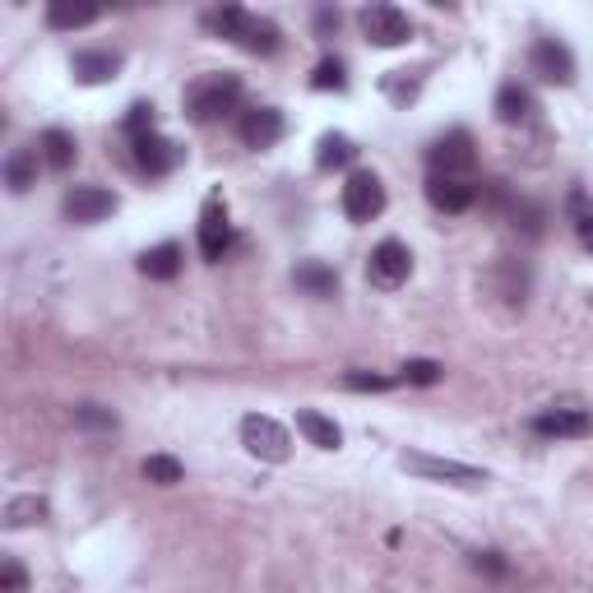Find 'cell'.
<instances>
[{
	"instance_id": "obj_1",
	"label": "cell",
	"mask_w": 593,
	"mask_h": 593,
	"mask_svg": "<svg viewBox=\"0 0 593 593\" xmlns=\"http://www.w3.org/2000/svg\"><path fill=\"white\" fill-rule=\"evenodd\" d=\"M204 23H209V33H219L223 42H236L251 56H274L278 46H283V29H278V23L265 19V14H251L242 6L213 10V14H204Z\"/></svg>"
},
{
	"instance_id": "obj_2",
	"label": "cell",
	"mask_w": 593,
	"mask_h": 593,
	"mask_svg": "<svg viewBox=\"0 0 593 593\" xmlns=\"http://www.w3.org/2000/svg\"><path fill=\"white\" fill-rule=\"evenodd\" d=\"M186 116H191L195 126H213L223 121L227 112H236L242 103V75H232V70H209L200 75L195 84H186Z\"/></svg>"
},
{
	"instance_id": "obj_3",
	"label": "cell",
	"mask_w": 593,
	"mask_h": 593,
	"mask_svg": "<svg viewBox=\"0 0 593 593\" xmlns=\"http://www.w3.org/2000/svg\"><path fill=\"white\" fill-rule=\"evenodd\" d=\"M242 445H246V455H255L260 464H288L293 459L288 426H278L269 413H246L242 417Z\"/></svg>"
},
{
	"instance_id": "obj_4",
	"label": "cell",
	"mask_w": 593,
	"mask_h": 593,
	"mask_svg": "<svg viewBox=\"0 0 593 593\" xmlns=\"http://www.w3.org/2000/svg\"><path fill=\"white\" fill-rule=\"evenodd\" d=\"M399 468L417 473L426 483H445V487H483L487 473L473 468V464H459V459H436V455H417V449H403L399 455Z\"/></svg>"
},
{
	"instance_id": "obj_5",
	"label": "cell",
	"mask_w": 593,
	"mask_h": 593,
	"mask_svg": "<svg viewBox=\"0 0 593 593\" xmlns=\"http://www.w3.org/2000/svg\"><path fill=\"white\" fill-rule=\"evenodd\" d=\"M473 162H478V149H473L468 130H445L441 139H432V149H426L432 177H473Z\"/></svg>"
},
{
	"instance_id": "obj_6",
	"label": "cell",
	"mask_w": 593,
	"mask_h": 593,
	"mask_svg": "<svg viewBox=\"0 0 593 593\" xmlns=\"http://www.w3.org/2000/svg\"><path fill=\"white\" fill-rule=\"evenodd\" d=\"M358 19H362V33H367L371 46H403V42H413V19L403 14L399 6L375 0V6H367Z\"/></svg>"
},
{
	"instance_id": "obj_7",
	"label": "cell",
	"mask_w": 593,
	"mask_h": 593,
	"mask_svg": "<svg viewBox=\"0 0 593 593\" xmlns=\"http://www.w3.org/2000/svg\"><path fill=\"white\" fill-rule=\"evenodd\" d=\"M343 213L352 223H371V219H381L385 213V186H381V177L375 172H352L348 181H343Z\"/></svg>"
},
{
	"instance_id": "obj_8",
	"label": "cell",
	"mask_w": 593,
	"mask_h": 593,
	"mask_svg": "<svg viewBox=\"0 0 593 593\" xmlns=\"http://www.w3.org/2000/svg\"><path fill=\"white\" fill-rule=\"evenodd\" d=\"M409 274H413V251L403 246V242H381L371 251V260H367V278L375 283V288H385V293H394V288H403L409 283Z\"/></svg>"
},
{
	"instance_id": "obj_9",
	"label": "cell",
	"mask_w": 593,
	"mask_h": 593,
	"mask_svg": "<svg viewBox=\"0 0 593 593\" xmlns=\"http://www.w3.org/2000/svg\"><path fill=\"white\" fill-rule=\"evenodd\" d=\"M529 65H533V75L542 84H557V88L575 84V56H571V46H565L561 38H538L533 52H529Z\"/></svg>"
},
{
	"instance_id": "obj_10",
	"label": "cell",
	"mask_w": 593,
	"mask_h": 593,
	"mask_svg": "<svg viewBox=\"0 0 593 593\" xmlns=\"http://www.w3.org/2000/svg\"><path fill=\"white\" fill-rule=\"evenodd\" d=\"M232 251V219H227V204L223 195H209L200 209V255L209 260H223Z\"/></svg>"
},
{
	"instance_id": "obj_11",
	"label": "cell",
	"mask_w": 593,
	"mask_h": 593,
	"mask_svg": "<svg viewBox=\"0 0 593 593\" xmlns=\"http://www.w3.org/2000/svg\"><path fill=\"white\" fill-rule=\"evenodd\" d=\"M478 191L483 186L473 177H426V200H432V209L441 213H464L478 204Z\"/></svg>"
},
{
	"instance_id": "obj_12",
	"label": "cell",
	"mask_w": 593,
	"mask_h": 593,
	"mask_svg": "<svg viewBox=\"0 0 593 593\" xmlns=\"http://www.w3.org/2000/svg\"><path fill=\"white\" fill-rule=\"evenodd\" d=\"M130 145H135V168L139 172H145V177H168L172 168H177V162H181V149L172 145V139L168 135H139V139H130Z\"/></svg>"
},
{
	"instance_id": "obj_13",
	"label": "cell",
	"mask_w": 593,
	"mask_h": 593,
	"mask_svg": "<svg viewBox=\"0 0 593 593\" xmlns=\"http://www.w3.org/2000/svg\"><path fill=\"white\" fill-rule=\"evenodd\" d=\"M283 130H288V121H283L278 107H251L242 116V126H236V135H242L246 149H274L283 139Z\"/></svg>"
},
{
	"instance_id": "obj_14",
	"label": "cell",
	"mask_w": 593,
	"mask_h": 593,
	"mask_svg": "<svg viewBox=\"0 0 593 593\" xmlns=\"http://www.w3.org/2000/svg\"><path fill=\"white\" fill-rule=\"evenodd\" d=\"M116 200L112 191H103V186H75V191L65 195V219L70 223H103L107 213H116Z\"/></svg>"
},
{
	"instance_id": "obj_15",
	"label": "cell",
	"mask_w": 593,
	"mask_h": 593,
	"mask_svg": "<svg viewBox=\"0 0 593 593\" xmlns=\"http://www.w3.org/2000/svg\"><path fill=\"white\" fill-rule=\"evenodd\" d=\"M533 432L548 436V441H580L593 432V413L584 409H548L533 417Z\"/></svg>"
},
{
	"instance_id": "obj_16",
	"label": "cell",
	"mask_w": 593,
	"mask_h": 593,
	"mask_svg": "<svg viewBox=\"0 0 593 593\" xmlns=\"http://www.w3.org/2000/svg\"><path fill=\"white\" fill-rule=\"evenodd\" d=\"M121 52H75L70 56V75H75L80 84H107L121 75Z\"/></svg>"
},
{
	"instance_id": "obj_17",
	"label": "cell",
	"mask_w": 593,
	"mask_h": 593,
	"mask_svg": "<svg viewBox=\"0 0 593 593\" xmlns=\"http://www.w3.org/2000/svg\"><path fill=\"white\" fill-rule=\"evenodd\" d=\"M38 153H42V162H46L52 172H70V168H75V158H80V145H75V135H70V130L52 126V130L42 135Z\"/></svg>"
},
{
	"instance_id": "obj_18",
	"label": "cell",
	"mask_w": 593,
	"mask_h": 593,
	"mask_svg": "<svg viewBox=\"0 0 593 593\" xmlns=\"http://www.w3.org/2000/svg\"><path fill=\"white\" fill-rule=\"evenodd\" d=\"M103 14V6H88V0H52V6H46V23H52V29H61V33H75V29H88L93 19Z\"/></svg>"
},
{
	"instance_id": "obj_19",
	"label": "cell",
	"mask_w": 593,
	"mask_h": 593,
	"mask_svg": "<svg viewBox=\"0 0 593 593\" xmlns=\"http://www.w3.org/2000/svg\"><path fill=\"white\" fill-rule=\"evenodd\" d=\"M297 432L311 441L316 449H339V445H343L339 422H335V417H325V413H316V409H301V413H297Z\"/></svg>"
},
{
	"instance_id": "obj_20",
	"label": "cell",
	"mask_w": 593,
	"mask_h": 593,
	"mask_svg": "<svg viewBox=\"0 0 593 593\" xmlns=\"http://www.w3.org/2000/svg\"><path fill=\"white\" fill-rule=\"evenodd\" d=\"M139 274L153 278V283H172L181 274V246L177 242H162V246L145 251V255H139Z\"/></svg>"
},
{
	"instance_id": "obj_21",
	"label": "cell",
	"mask_w": 593,
	"mask_h": 593,
	"mask_svg": "<svg viewBox=\"0 0 593 593\" xmlns=\"http://www.w3.org/2000/svg\"><path fill=\"white\" fill-rule=\"evenodd\" d=\"M529 116H533V93L525 84H501V93H496V121L519 126Z\"/></svg>"
},
{
	"instance_id": "obj_22",
	"label": "cell",
	"mask_w": 593,
	"mask_h": 593,
	"mask_svg": "<svg viewBox=\"0 0 593 593\" xmlns=\"http://www.w3.org/2000/svg\"><path fill=\"white\" fill-rule=\"evenodd\" d=\"M293 278H297V288L311 293V297H335L339 293V274L329 265H320V260H301V265L293 269Z\"/></svg>"
},
{
	"instance_id": "obj_23",
	"label": "cell",
	"mask_w": 593,
	"mask_h": 593,
	"mask_svg": "<svg viewBox=\"0 0 593 593\" xmlns=\"http://www.w3.org/2000/svg\"><path fill=\"white\" fill-rule=\"evenodd\" d=\"M358 158V145H352L348 135H339V130H329V135H320V145H316V168L320 172H335V168H348V162Z\"/></svg>"
},
{
	"instance_id": "obj_24",
	"label": "cell",
	"mask_w": 593,
	"mask_h": 593,
	"mask_svg": "<svg viewBox=\"0 0 593 593\" xmlns=\"http://www.w3.org/2000/svg\"><path fill=\"white\" fill-rule=\"evenodd\" d=\"M6 186L14 195H23L29 186H38V149H10L6 158Z\"/></svg>"
},
{
	"instance_id": "obj_25",
	"label": "cell",
	"mask_w": 593,
	"mask_h": 593,
	"mask_svg": "<svg viewBox=\"0 0 593 593\" xmlns=\"http://www.w3.org/2000/svg\"><path fill=\"white\" fill-rule=\"evenodd\" d=\"M311 88L316 93H343L348 88V65L339 56H320L311 70Z\"/></svg>"
},
{
	"instance_id": "obj_26",
	"label": "cell",
	"mask_w": 593,
	"mask_h": 593,
	"mask_svg": "<svg viewBox=\"0 0 593 593\" xmlns=\"http://www.w3.org/2000/svg\"><path fill=\"white\" fill-rule=\"evenodd\" d=\"M42 515H46L42 496H14V501L6 506V529H29V525H38Z\"/></svg>"
},
{
	"instance_id": "obj_27",
	"label": "cell",
	"mask_w": 593,
	"mask_h": 593,
	"mask_svg": "<svg viewBox=\"0 0 593 593\" xmlns=\"http://www.w3.org/2000/svg\"><path fill=\"white\" fill-rule=\"evenodd\" d=\"M145 478L158 483V487H177V483L186 478V468H181V459H172V455H149V459H145Z\"/></svg>"
},
{
	"instance_id": "obj_28",
	"label": "cell",
	"mask_w": 593,
	"mask_h": 593,
	"mask_svg": "<svg viewBox=\"0 0 593 593\" xmlns=\"http://www.w3.org/2000/svg\"><path fill=\"white\" fill-rule=\"evenodd\" d=\"M441 375H445V367H441V362H432V358H413V362H403L399 381H409V385H436Z\"/></svg>"
},
{
	"instance_id": "obj_29",
	"label": "cell",
	"mask_w": 593,
	"mask_h": 593,
	"mask_svg": "<svg viewBox=\"0 0 593 593\" xmlns=\"http://www.w3.org/2000/svg\"><path fill=\"white\" fill-rule=\"evenodd\" d=\"M75 426H84V432H116V413L112 409H98V403H80V409H75Z\"/></svg>"
},
{
	"instance_id": "obj_30",
	"label": "cell",
	"mask_w": 593,
	"mask_h": 593,
	"mask_svg": "<svg viewBox=\"0 0 593 593\" xmlns=\"http://www.w3.org/2000/svg\"><path fill=\"white\" fill-rule=\"evenodd\" d=\"M153 130H158V112H153V103H135V107L126 112V135L139 139V135H153Z\"/></svg>"
},
{
	"instance_id": "obj_31",
	"label": "cell",
	"mask_w": 593,
	"mask_h": 593,
	"mask_svg": "<svg viewBox=\"0 0 593 593\" xmlns=\"http://www.w3.org/2000/svg\"><path fill=\"white\" fill-rule=\"evenodd\" d=\"M506 219H515V227H525L529 236H538V232H542V204H533V200H515Z\"/></svg>"
},
{
	"instance_id": "obj_32",
	"label": "cell",
	"mask_w": 593,
	"mask_h": 593,
	"mask_svg": "<svg viewBox=\"0 0 593 593\" xmlns=\"http://www.w3.org/2000/svg\"><path fill=\"white\" fill-rule=\"evenodd\" d=\"M571 213H575V236H580V246L593 251V209H584V195H571Z\"/></svg>"
},
{
	"instance_id": "obj_33",
	"label": "cell",
	"mask_w": 593,
	"mask_h": 593,
	"mask_svg": "<svg viewBox=\"0 0 593 593\" xmlns=\"http://www.w3.org/2000/svg\"><path fill=\"white\" fill-rule=\"evenodd\" d=\"M0 593H29V571H23L14 557L0 565Z\"/></svg>"
},
{
	"instance_id": "obj_34",
	"label": "cell",
	"mask_w": 593,
	"mask_h": 593,
	"mask_svg": "<svg viewBox=\"0 0 593 593\" xmlns=\"http://www.w3.org/2000/svg\"><path fill=\"white\" fill-rule=\"evenodd\" d=\"M343 385H348V390H358V394H381V390H390L394 381H390V375H367V371H352V375H343Z\"/></svg>"
},
{
	"instance_id": "obj_35",
	"label": "cell",
	"mask_w": 593,
	"mask_h": 593,
	"mask_svg": "<svg viewBox=\"0 0 593 593\" xmlns=\"http://www.w3.org/2000/svg\"><path fill=\"white\" fill-rule=\"evenodd\" d=\"M478 571H487V575H506V561H501V552H478Z\"/></svg>"
},
{
	"instance_id": "obj_36",
	"label": "cell",
	"mask_w": 593,
	"mask_h": 593,
	"mask_svg": "<svg viewBox=\"0 0 593 593\" xmlns=\"http://www.w3.org/2000/svg\"><path fill=\"white\" fill-rule=\"evenodd\" d=\"M316 29H320V33L339 29V10H316Z\"/></svg>"
}]
</instances>
